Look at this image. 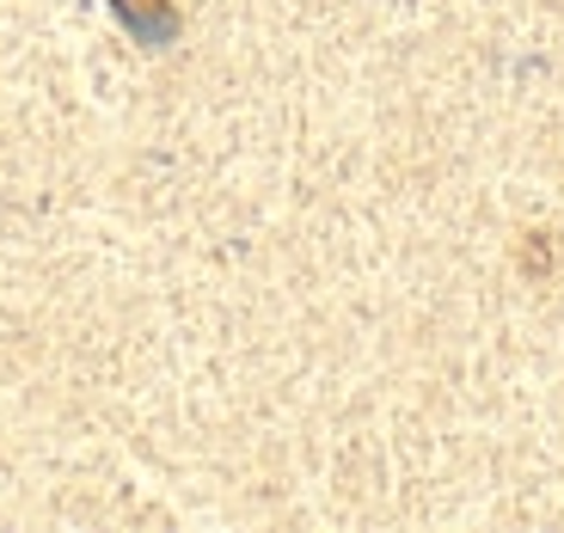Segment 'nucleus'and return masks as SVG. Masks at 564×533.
I'll return each mask as SVG.
<instances>
[{"instance_id":"nucleus-1","label":"nucleus","mask_w":564,"mask_h":533,"mask_svg":"<svg viewBox=\"0 0 564 533\" xmlns=\"http://www.w3.org/2000/svg\"><path fill=\"white\" fill-rule=\"evenodd\" d=\"M117 19H123L129 31H135L141 43H166L172 31H178V19H172V0H111Z\"/></svg>"}]
</instances>
